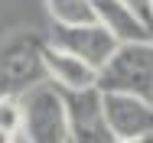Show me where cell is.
Returning a JSON list of instances; mask_svg holds the SVG:
<instances>
[{
	"label": "cell",
	"mask_w": 153,
	"mask_h": 143,
	"mask_svg": "<svg viewBox=\"0 0 153 143\" xmlns=\"http://www.w3.org/2000/svg\"><path fill=\"white\" fill-rule=\"evenodd\" d=\"M42 49L46 39L33 29H16L0 39V98H20L39 82H49Z\"/></svg>",
	"instance_id": "6da1fadb"
},
{
	"label": "cell",
	"mask_w": 153,
	"mask_h": 143,
	"mask_svg": "<svg viewBox=\"0 0 153 143\" xmlns=\"http://www.w3.org/2000/svg\"><path fill=\"white\" fill-rule=\"evenodd\" d=\"M94 85L101 91H124L153 101V39L117 42V49L98 68Z\"/></svg>",
	"instance_id": "7a4b0ae2"
},
{
	"label": "cell",
	"mask_w": 153,
	"mask_h": 143,
	"mask_svg": "<svg viewBox=\"0 0 153 143\" xmlns=\"http://www.w3.org/2000/svg\"><path fill=\"white\" fill-rule=\"evenodd\" d=\"M20 133L30 143H68V114L62 88L52 82H39L26 94H20Z\"/></svg>",
	"instance_id": "3957f363"
},
{
	"label": "cell",
	"mask_w": 153,
	"mask_h": 143,
	"mask_svg": "<svg viewBox=\"0 0 153 143\" xmlns=\"http://www.w3.org/2000/svg\"><path fill=\"white\" fill-rule=\"evenodd\" d=\"M104 94V120L114 143H153V101L124 91Z\"/></svg>",
	"instance_id": "277c9868"
},
{
	"label": "cell",
	"mask_w": 153,
	"mask_h": 143,
	"mask_svg": "<svg viewBox=\"0 0 153 143\" xmlns=\"http://www.w3.org/2000/svg\"><path fill=\"white\" fill-rule=\"evenodd\" d=\"M65 114H68V140L72 143H114L108 120H104V94L101 88H75L65 91Z\"/></svg>",
	"instance_id": "5b68a950"
},
{
	"label": "cell",
	"mask_w": 153,
	"mask_h": 143,
	"mask_svg": "<svg viewBox=\"0 0 153 143\" xmlns=\"http://www.w3.org/2000/svg\"><path fill=\"white\" fill-rule=\"evenodd\" d=\"M46 42L59 46L72 56L85 59L88 65L101 68L108 56L117 49V39L108 33V26H101L98 20H85V23H52Z\"/></svg>",
	"instance_id": "8992f818"
},
{
	"label": "cell",
	"mask_w": 153,
	"mask_h": 143,
	"mask_svg": "<svg viewBox=\"0 0 153 143\" xmlns=\"http://www.w3.org/2000/svg\"><path fill=\"white\" fill-rule=\"evenodd\" d=\"M42 62H46V75H49V82L52 85L65 88V91H75V88H91L98 82V68L88 65L85 59L72 56V52H65L59 46H52V42H46V49H42Z\"/></svg>",
	"instance_id": "52a82bcc"
},
{
	"label": "cell",
	"mask_w": 153,
	"mask_h": 143,
	"mask_svg": "<svg viewBox=\"0 0 153 143\" xmlns=\"http://www.w3.org/2000/svg\"><path fill=\"white\" fill-rule=\"evenodd\" d=\"M94 20L101 26H108V33L117 42H134V39H150V33L143 29V23L134 16V10L124 0H94Z\"/></svg>",
	"instance_id": "ba28073f"
},
{
	"label": "cell",
	"mask_w": 153,
	"mask_h": 143,
	"mask_svg": "<svg viewBox=\"0 0 153 143\" xmlns=\"http://www.w3.org/2000/svg\"><path fill=\"white\" fill-rule=\"evenodd\" d=\"M52 23H85L94 20V0H46Z\"/></svg>",
	"instance_id": "9c48e42d"
},
{
	"label": "cell",
	"mask_w": 153,
	"mask_h": 143,
	"mask_svg": "<svg viewBox=\"0 0 153 143\" xmlns=\"http://www.w3.org/2000/svg\"><path fill=\"white\" fill-rule=\"evenodd\" d=\"M20 98H0V140H16L20 137Z\"/></svg>",
	"instance_id": "30bf717a"
},
{
	"label": "cell",
	"mask_w": 153,
	"mask_h": 143,
	"mask_svg": "<svg viewBox=\"0 0 153 143\" xmlns=\"http://www.w3.org/2000/svg\"><path fill=\"white\" fill-rule=\"evenodd\" d=\"M130 10H134V16L143 23V29L150 33V39H153V0H124Z\"/></svg>",
	"instance_id": "8fae6325"
}]
</instances>
